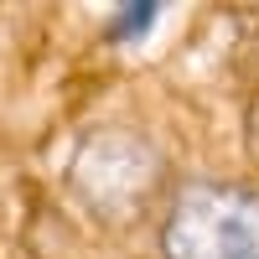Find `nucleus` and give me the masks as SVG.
<instances>
[{
	"label": "nucleus",
	"mask_w": 259,
	"mask_h": 259,
	"mask_svg": "<svg viewBox=\"0 0 259 259\" xmlns=\"http://www.w3.org/2000/svg\"><path fill=\"white\" fill-rule=\"evenodd\" d=\"M156 182H161V156L140 135H99L83 145L73 166V187L83 192V202L114 212V218H130L135 207H145Z\"/></svg>",
	"instance_id": "nucleus-2"
},
{
	"label": "nucleus",
	"mask_w": 259,
	"mask_h": 259,
	"mask_svg": "<svg viewBox=\"0 0 259 259\" xmlns=\"http://www.w3.org/2000/svg\"><path fill=\"white\" fill-rule=\"evenodd\" d=\"M166 259H259V187L187 182L161 223Z\"/></svg>",
	"instance_id": "nucleus-1"
},
{
	"label": "nucleus",
	"mask_w": 259,
	"mask_h": 259,
	"mask_svg": "<svg viewBox=\"0 0 259 259\" xmlns=\"http://www.w3.org/2000/svg\"><path fill=\"white\" fill-rule=\"evenodd\" d=\"M161 16V0H135V6H119V16L109 21V41H130V36H145Z\"/></svg>",
	"instance_id": "nucleus-3"
}]
</instances>
